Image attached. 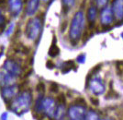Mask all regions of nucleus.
Instances as JSON below:
<instances>
[{
  "label": "nucleus",
  "instance_id": "nucleus-1",
  "mask_svg": "<svg viewBox=\"0 0 123 120\" xmlns=\"http://www.w3.org/2000/svg\"><path fill=\"white\" fill-rule=\"evenodd\" d=\"M85 27V17L82 11L76 12L72 20L71 29H70V36L72 40H75L77 42V39L82 34L83 29Z\"/></svg>",
  "mask_w": 123,
  "mask_h": 120
},
{
  "label": "nucleus",
  "instance_id": "nucleus-9",
  "mask_svg": "<svg viewBox=\"0 0 123 120\" xmlns=\"http://www.w3.org/2000/svg\"><path fill=\"white\" fill-rule=\"evenodd\" d=\"M109 0H97V5H98V7H105L107 4L108 3Z\"/></svg>",
  "mask_w": 123,
  "mask_h": 120
},
{
  "label": "nucleus",
  "instance_id": "nucleus-10",
  "mask_svg": "<svg viewBox=\"0 0 123 120\" xmlns=\"http://www.w3.org/2000/svg\"><path fill=\"white\" fill-rule=\"evenodd\" d=\"M74 1L75 0H62V3H63V6H65L67 7H70L74 4Z\"/></svg>",
  "mask_w": 123,
  "mask_h": 120
},
{
  "label": "nucleus",
  "instance_id": "nucleus-3",
  "mask_svg": "<svg viewBox=\"0 0 123 120\" xmlns=\"http://www.w3.org/2000/svg\"><path fill=\"white\" fill-rule=\"evenodd\" d=\"M41 21L40 20V18H35V19L31 20L29 22V25L27 27V30H28V33L31 32L30 37H31V39H33L32 37L38 36L39 32L41 31Z\"/></svg>",
  "mask_w": 123,
  "mask_h": 120
},
{
  "label": "nucleus",
  "instance_id": "nucleus-13",
  "mask_svg": "<svg viewBox=\"0 0 123 120\" xmlns=\"http://www.w3.org/2000/svg\"><path fill=\"white\" fill-rule=\"evenodd\" d=\"M58 100H59V102L60 103H64L65 102V97H64V94H60L59 96H58Z\"/></svg>",
  "mask_w": 123,
  "mask_h": 120
},
{
  "label": "nucleus",
  "instance_id": "nucleus-6",
  "mask_svg": "<svg viewBox=\"0 0 123 120\" xmlns=\"http://www.w3.org/2000/svg\"><path fill=\"white\" fill-rule=\"evenodd\" d=\"M97 16H98V9H97V7H90L89 8H88V10H87V19H88V21L90 23H93L95 20L97 19Z\"/></svg>",
  "mask_w": 123,
  "mask_h": 120
},
{
  "label": "nucleus",
  "instance_id": "nucleus-15",
  "mask_svg": "<svg viewBox=\"0 0 123 120\" xmlns=\"http://www.w3.org/2000/svg\"><path fill=\"white\" fill-rule=\"evenodd\" d=\"M47 66H48V68H53V65L51 64V61H48V62H47Z\"/></svg>",
  "mask_w": 123,
  "mask_h": 120
},
{
  "label": "nucleus",
  "instance_id": "nucleus-12",
  "mask_svg": "<svg viewBox=\"0 0 123 120\" xmlns=\"http://www.w3.org/2000/svg\"><path fill=\"white\" fill-rule=\"evenodd\" d=\"M75 103H76L77 105H86V101H85V99H83V98H81V97H79V98H77L76 100H75Z\"/></svg>",
  "mask_w": 123,
  "mask_h": 120
},
{
  "label": "nucleus",
  "instance_id": "nucleus-11",
  "mask_svg": "<svg viewBox=\"0 0 123 120\" xmlns=\"http://www.w3.org/2000/svg\"><path fill=\"white\" fill-rule=\"evenodd\" d=\"M50 90H51V92H58V85L56 83H51Z\"/></svg>",
  "mask_w": 123,
  "mask_h": 120
},
{
  "label": "nucleus",
  "instance_id": "nucleus-8",
  "mask_svg": "<svg viewBox=\"0 0 123 120\" xmlns=\"http://www.w3.org/2000/svg\"><path fill=\"white\" fill-rule=\"evenodd\" d=\"M59 52H60V50H59V48L56 46V45H52V46L50 48V50H49V55L52 56V57H55L57 56L58 55H59Z\"/></svg>",
  "mask_w": 123,
  "mask_h": 120
},
{
  "label": "nucleus",
  "instance_id": "nucleus-14",
  "mask_svg": "<svg viewBox=\"0 0 123 120\" xmlns=\"http://www.w3.org/2000/svg\"><path fill=\"white\" fill-rule=\"evenodd\" d=\"M91 102H92V103H93V104H94L95 105H98V103H99L98 99H94V98H92V99H91Z\"/></svg>",
  "mask_w": 123,
  "mask_h": 120
},
{
  "label": "nucleus",
  "instance_id": "nucleus-2",
  "mask_svg": "<svg viewBox=\"0 0 123 120\" xmlns=\"http://www.w3.org/2000/svg\"><path fill=\"white\" fill-rule=\"evenodd\" d=\"M114 20L112 9L110 7H103L101 13H100V22L103 26L108 27L111 25Z\"/></svg>",
  "mask_w": 123,
  "mask_h": 120
},
{
  "label": "nucleus",
  "instance_id": "nucleus-7",
  "mask_svg": "<svg viewBox=\"0 0 123 120\" xmlns=\"http://www.w3.org/2000/svg\"><path fill=\"white\" fill-rule=\"evenodd\" d=\"M92 84L96 85V87H93V91H94L97 94L102 93L103 91H104V85H103V83L100 80H98V79H94L92 81Z\"/></svg>",
  "mask_w": 123,
  "mask_h": 120
},
{
  "label": "nucleus",
  "instance_id": "nucleus-16",
  "mask_svg": "<svg viewBox=\"0 0 123 120\" xmlns=\"http://www.w3.org/2000/svg\"><path fill=\"white\" fill-rule=\"evenodd\" d=\"M43 1H44V2H45V3H47V2H50V1H51V0H43Z\"/></svg>",
  "mask_w": 123,
  "mask_h": 120
},
{
  "label": "nucleus",
  "instance_id": "nucleus-5",
  "mask_svg": "<svg viewBox=\"0 0 123 120\" xmlns=\"http://www.w3.org/2000/svg\"><path fill=\"white\" fill-rule=\"evenodd\" d=\"M40 4V0H30L27 7V14L28 15H33L38 9V7Z\"/></svg>",
  "mask_w": 123,
  "mask_h": 120
},
{
  "label": "nucleus",
  "instance_id": "nucleus-4",
  "mask_svg": "<svg viewBox=\"0 0 123 120\" xmlns=\"http://www.w3.org/2000/svg\"><path fill=\"white\" fill-rule=\"evenodd\" d=\"M111 9L113 15L117 20H123V0H113Z\"/></svg>",
  "mask_w": 123,
  "mask_h": 120
}]
</instances>
